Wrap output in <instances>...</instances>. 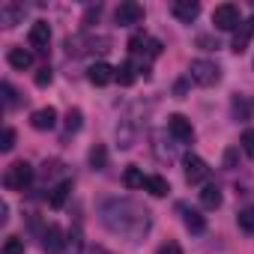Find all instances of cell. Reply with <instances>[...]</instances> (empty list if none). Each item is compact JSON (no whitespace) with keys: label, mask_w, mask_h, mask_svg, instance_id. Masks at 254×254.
I'll list each match as a JSON object with an SVG mask.
<instances>
[{"label":"cell","mask_w":254,"mask_h":254,"mask_svg":"<svg viewBox=\"0 0 254 254\" xmlns=\"http://www.w3.org/2000/svg\"><path fill=\"white\" fill-rule=\"evenodd\" d=\"M239 147H242V153H245L248 159H254V129H245V132H242Z\"/></svg>","instance_id":"cell-26"},{"label":"cell","mask_w":254,"mask_h":254,"mask_svg":"<svg viewBox=\"0 0 254 254\" xmlns=\"http://www.w3.org/2000/svg\"><path fill=\"white\" fill-rule=\"evenodd\" d=\"M236 224H239L245 233H254V206H245V209L236 215Z\"/></svg>","instance_id":"cell-25"},{"label":"cell","mask_w":254,"mask_h":254,"mask_svg":"<svg viewBox=\"0 0 254 254\" xmlns=\"http://www.w3.org/2000/svg\"><path fill=\"white\" fill-rule=\"evenodd\" d=\"M224 168H230V171L236 168V150H227L224 153Z\"/></svg>","instance_id":"cell-34"},{"label":"cell","mask_w":254,"mask_h":254,"mask_svg":"<svg viewBox=\"0 0 254 254\" xmlns=\"http://www.w3.org/2000/svg\"><path fill=\"white\" fill-rule=\"evenodd\" d=\"M33 183V165L30 162H12L3 174V186L12 191H24Z\"/></svg>","instance_id":"cell-2"},{"label":"cell","mask_w":254,"mask_h":254,"mask_svg":"<svg viewBox=\"0 0 254 254\" xmlns=\"http://www.w3.org/2000/svg\"><path fill=\"white\" fill-rule=\"evenodd\" d=\"M144 183H147V177L138 168H126V174H123V186L126 189H144Z\"/></svg>","instance_id":"cell-23"},{"label":"cell","mask_w":254,"mask_h":254,"mask_svg":"<svg viewBox=\"0 0 254 254\" xmlns=\"http://www.w3.org/2000/svg\"><path fill=\"white\" fill-rule=\"evenodd\" d=\"M69 194H72V183H69V180H60V183L48 191V203H51L54 209H60V206L69 200Z\"/></svg>","instance_id":"cell-17"},{"label":"cell","mask_w":254,"mask_h":254,"mask_svg":"<svg viewBox=\"0 0 254 254\" xmlns=\"http://www.w3.org/2000/svg\"><path fill=\"white\" fill-rule=\"evenodd\" d=\"M114 81H117L120 87H132V84L138 81V69H135V63H132V60H123V63L117 66Z\"/></svg>","instance_id":"cell-16"},{"label":"cell","mask_w":254,"mask_h":254,"mask_svg":"<svg viewBox=\"0 0 254 254\" xmlns=\"http://www.w3.org/2000/svg\"><path fill=\"white\" fill-rule=\"evenodd\" d=\"M114 18H117V24H120V27L138 24V21H144V6H141V3H135V0H123V3L117 6V12H114Z\"/></svg>","instance_id":"cell-5"},{"label":"cell","mask_w":254,"mask_h":254,"mask_svg":"<svg viewBox=\"0 0 254 254\" xmlns=\"http://www.w3.org/2000/svg\"><path fill=\"white\" fill-rule=\"evenodd\" d=\"M102 221L108 230L126 236V239H141L150 230V212L144 206H138L135 200H108L102 209Z\"/></svg>","instance_id":"cell-1"},{"label":"cell","mask_w":254,"mask_h":254,"mask_svg":"<svg viewBox=\"0 0 254 254\" xmlns=\"http://www.w3.org/2000/svg\"><path fill=\"white\" fill-rule=\"evenodd\" d=\"M183 212H186L183 221H186V227H189L191 233H203V230H206V218H203L197 209H186V206H183Z\"/></svg>","instance_id":"cell-20"},{"label":"cell","mask_w":254,"mask_h":254,"mask_svg":"<svg viewBox=\"0 0 254 254\" xmlns=\"http://www.w3.org/2000/svg\"><path fill=\"white\" fill-rule=\"evenodd\" d=\"M186 180L189 183H203L206 177H209V165L200 159V156H186Z\"/></svg>","instance_id":"cell-9"},{"label":"cell","mask_w":254,"mask_h":254,"mask_svg":"<svg viewBox=\"0 0 254 254\" xmlns=\"http://www.w3.org/2000/svg\"><path fill=\"white\" fill-rule=\"evenodd\" d=\"M144 48H147V54H150V57H159V54H162V42H159V39H147V45H144Z\"/></svg>","instance_id":"cell-32"},{"label":"cell","mask_w":254,"mask_h":254,"mask_svg":"<svg viewBox=\"0 0 254 254\" xmlns=\"http://www.w3.org/2000/svg\"><path fill=\"white\" fill-rule=\"evenodd\" d=\"M6 60H9V66L12 69H18V72H24V69H30L33 66V54L27 51V48H9V54H6Z\"/></svg>","instance_id":"cell-15"},{"label":"cell","mask_w":254,"mask_h":254,"mask_svg":"<svg viewBox=\"0 0 254 254\" xmlns=\"http://www.w3.org/2000/svg\"><path fill=\"white\" fill-rule=\"evenodd\" d=\"M114 75H117V69L114 66H108V63H93L90 69H87V81L93 84V87H105V84H111L114 81Z\"/></svg>","instance_id":"cell-8"},{"label":"cell","mask_w":254,"mask_h":254,"mask_svg":"<svg viewBox=\"0 0 254 254\" xmlns=\"http://www.w3.org/2000/svg\"><path fill=\"white\" fill-rule=\"evenodd\" d=\"M33 81H36V87H48V84H51V69H48V66H45V69H39Z\"/></svg>","instance_id":"cell-31"},{"label":"cell","mask_w":254,"mask_h":254,"mask_svg":"<svg viewBox=\"0 0 254 254\" xmlns=\"http://www.w3.org/2000/svg\"><path fill=\"white\" fill-rule=\"evenodd\" d=\"M30 126L36 132H51L54 126H57V111L48 105V108H39V111H33V117H30Z\"/></svg>","instance_id":"cell-10"},{"label":"cell","mask_w":254,"mask_h":254,"mask_svg":"<svg viewBox=\"0 0 254 254\" xmlns=\"http://www.w3.org/2000/svg\"><path fill=\"white\" fill-rule=\"evenodd\" d=\"M156 254H183V248H180L177 242H165V245H159Z\"/></svg>","instance_id":"cell-33"},{"label":"cell","mask_w":254,"mask_h":254,"mask_svg":"<svg viewBox=\"0 0 254 254\" xmlns=\"http://www.w3.org/2000/svg\"><path fill=\"white\" fill-rule=\"evenodd\" d=\"M171 12H174L177 21L191 24V21L200 15V3H197V0H174V3H171Z\"/></svg>","instance_id":"cell-7"},{"label":"cell","mask_w":254,"mask_h":254,"mask_svg":"<svg viewBox=\"0 0 254 254\" xmlns=\"http://www.w3.org/2000/svg\"><path fill=\"white\" fill-rule=\"evenodd\" d=\"M3 254H24V239L21 236H9L3 242Z\"/></svg>","instance_id":"cell-27"},{"label":"cell","mask_w":254,"mask_h":254,"mask_svg":"<svg viewBox=\"0 0 254 254\" xmlns=\"http://www.w3.org/2000/svg\"><path fill=\"white\" fill-rule=\"evenodd\" d=\"M63 245H66L63 230H60L57 224H48V227L42 230V248H45L48 254H60V251H63Z\"/></svg>","instance_id":"cell-12"},{"label":"cell","mask_w":254,"mask_h":254,"mask_svg":"<svg viewBox=\"0 0 254 254\" xmlns=\"http://www.w3.org/2000/svg\"><path fill=\"white\" fill-rule=\"evenodd\" d=\"M6 221H9V206L0 203V224H6Z\"/></svg>","instance_id":"cell-35"},{"label":"cell","mask_w":254,"mask_h":254,"mask_svg":"<svg viewBox=\"0 0 254 254\" xmlns=\"http://www.w3.org/2000/svg\"><path fill=\"white\" fill-rule=\"evenodd\" d=\"M168 132H171V135H174V141H180V144H189V141L194 138L191 120H189V117H183V114H171V117H168Z\"/></svg>","instance_id":"cell-6"},{"label":"cell","mask_w":254,"mask_h":254,"mask_svg":"<svg viewBox=\"0 0 254 254\" xmlns=\"http://www.w3.org/2000/svg\"><path fill=\"white\" fill-rule=\"evenodd\" d=\"M230 108H233V117L236 120H251V114H254V102L248 96H233Z\"/></svg>","instance_id":"cell-18"},{"label":"cell","mask_w":254,"mask_h":254,"mask_svg":"<svg viewBox=\"0 0 254 254\" xmlns=\"http://www.w3.org/2000/svg\"><path fill=\"white\" fill-rule=\"evenodd\" d=\"M144 189H147V191H150L153 197H165V194L171 191V186H168V180H165V177H159V174H156V177H147V183H144Z\"/></svg>","instance_id":"cell-21"},{"label":"cell","mask_w":254,"mask_h":254,"mask_svg":"<svg viewBox=\"0 0 254 254\" xmlns=\"http://www.w3.org/2000/svg\"><path fill=\"white\" fill-rule=\"evenodd\" d=\"M212 24H215L218 30H239V27H242L239 6H233V3H221V6H215V12H212Z\"/></svg>","instance_id":"cell-4"},{"label":"cell","mask_w":254,"mask_h":254,"mask_svg":"<svg viewBox=\"0 0 254 254\" xmlns=\"http://www.w3.org/2000/svg\"><path fill=\"white\" fill-rule=\"evenodd\" d=\"M81 251H84V236H81V230L75 227V230L66 233V245H63L60 254H81Z\"/></svg>","instance_id":"cell-22"},{"label":"cell","mask_w":254,"mask_h":254,"mask_svg":"<svg viewBox=\"0 0 254 254\" xmlns=\"http://www.w3.org/2000/svg\"><path fill=\"white\" fill-rule=\"evenodd\" d=\"M12 147H15V129H9V126H6V129H3V138H0V150L9 153Z\"/></svg>","instance_id":"cell-29"},{"label":"cell","mask_w":254,"mask_h":254,"mask_svg":"<svg viewBox=\"0 0 254 254\" xmlns=\"http://www.w3.org/2000/svg\"><path fill=\"white\" fill-rule=\"evenodd\" d=\"M90 254H111V251H108V248H102V245H96V248H93Z\"/></svg>","instance_id":"cell-36"},{"label":"cell","mask_w":254,"mask_h":254,"mask_svg":"<svg viewBox=\"0 0 254 254\" xmlns=\"http://www.w3.org/2000/svg\"><path fill=\"white\" fill-rule=\"evenodd\" d=\"M27 39H30V45H33L36 51H48V42H51V27H48V21H33Z\"/></svg>","instance_id":"cell-11"},{"label":"cell","mask_w":254,"mask_h":254,"mask_svg":"<svg viewBox=\"0 0 254 254\" xmlns=\"http://www.w3.org/2000/svg\"><path fill=\"white\" fill-rule=\"evenodd\" d=\"M90 168H93V171H105V168H108V150H105L102 144H96V147L90 150Z\"/></svg>","instance_id":"cell-24"},{"label":"cell","mask_w":254,"mask_h":254,"mask_svg":"<svg viewBox=\"0 0 254 254\" xmlns=\"http://www.w3.org/2000/svg\"><path fill=\"white\" fill-rule=\"evenodd\" d=\"M21 18H24V6H21V3L6 0V3L0 6V24H3V27H15Z\"/></svg>","instance_id":"cell-13"},{"label":"cell","mask_w":254,"mask_h":254,"mask_svg":"<svg viewBox=\"0 0 254 254\" xmlns=\"http://www.w3.org/2000/svg\"><path fill=\"white\" fill-rule=\"evenodd\" d=\"M81 120H84V114H81L78 108H72V111L66 114V132H78V129H81Z\"/></svg>","instance_id":"cell-28"},{"label":"cell","mask_w":254,"mask_h":254,"mask_svg":"<svg viewBox=\"0 0 254 254\" xmlns=\"http://www.w3.org/2000/svg\"><path fill=\"white\" fill-rule=\"evenodd\" d=\"M251 36H254V15L242 21V27L236 30V36H233V45H230V48H233L236 54H242V51L248 48V42H251Z\"/></svg>","instance_id":"cell-14"},{"label":"cell","mask_w":254,"mask_h":254,"mask_svg":"<svg viewBox=\"0 0 254 254\" xmlns=\"http://www.w3.org/2000/svg\"><path fill=\"white\" fill-rule=\"evenodd\" d=\"M189 78H191L194 84H200V87H212V84H218L221 69H218V63L200 57V60H191V66H189Z\"/></svg>","instance_id":"cell-3"},{"label":"cell","mask_w":254,"mask_h":254,"mask_svg":"<svg viewBox=\"0 0 254 254\" xmlns=\"http://www.w3.org/2000/svg\"><path fill=\"white\" fill-rule=\"evenodd\" d=\"M0 90H3V105H6V108H12V105L18 102V99H15V90H12V84H9V81L0 84Z\"/></svg>","instance_id":"cell-30"},{"label":"cell","mask_w":254,"mask_h":254,"mask_svg":"<svg viewBox=\"0 0 254 254\" xmlns=\"http://www.w3.org/2000/svg\"><path fill=\"white\" fill-rule=\"evenodd\" d=\"M200 203H203V209H218L221 206V189L218 186H203Z\"/></svg>","instance_id":"cell-19"}]
</instances>
